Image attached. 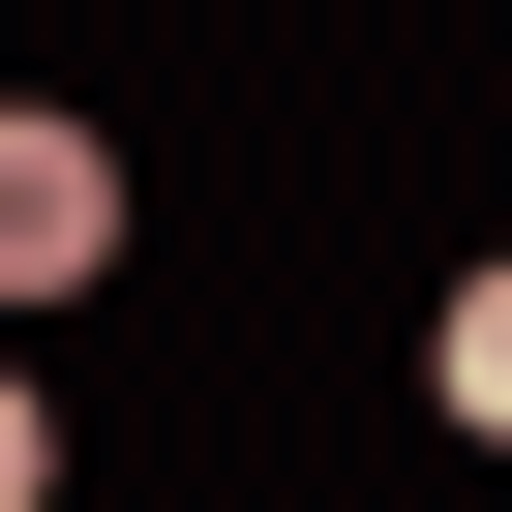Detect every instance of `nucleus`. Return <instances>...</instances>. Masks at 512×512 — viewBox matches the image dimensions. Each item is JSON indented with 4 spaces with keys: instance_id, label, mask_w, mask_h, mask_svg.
<instances>
[{
    "instance_id": "1",
    "label": "nucleus",
    "mask_w": 512,
    "mask_h": 512,
    "mask_svg": "<svg viewBox=\"0 0 512 512\" xmlns=\"http://www.w3.org/2000/svg\"><path fill=\"white\" fill-rule=\"evenodd\" d=\"M91 272H121V151L61 91H0V302H91Z\"/></svg>"
},
{
    "instance_id": "2",
    "label": "nucleus",
    "mask_w": 512,
    "mask_h": 512,
    "mask_svg": "<svg viewBox=\"0 0 512 512\" xmlns=\"http://www.w3.org/2000/svg\"><path fill=\"white\" fill-rule=\"evenodd\" d=\"M0 512H61V422H31V362H0Z\"/></svg>"
}]
</instances>
